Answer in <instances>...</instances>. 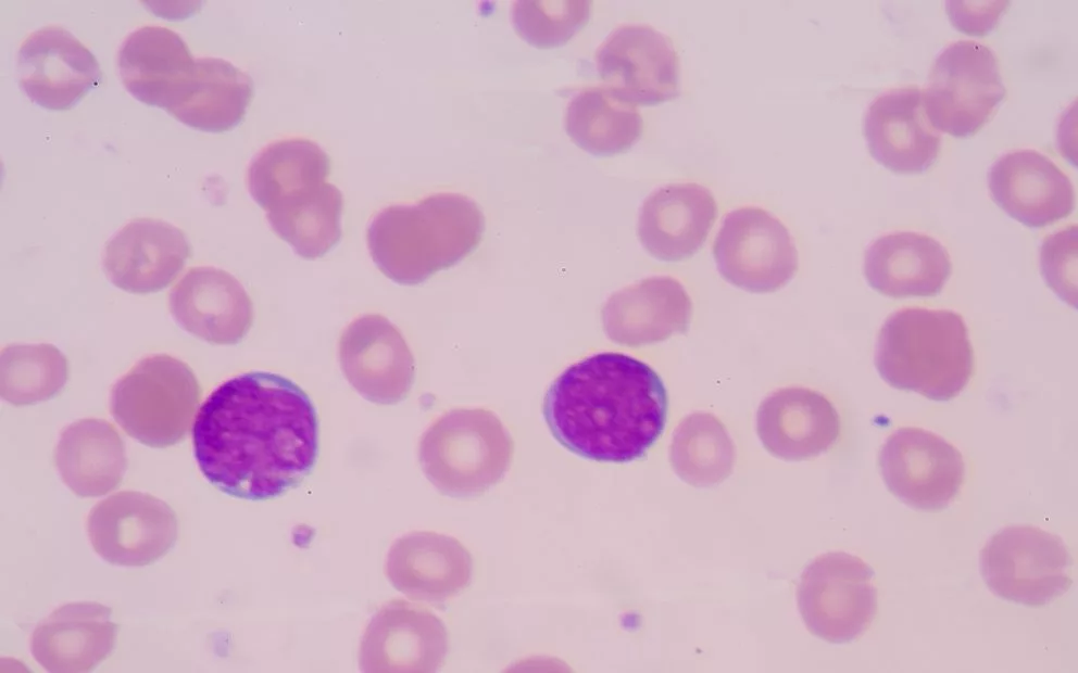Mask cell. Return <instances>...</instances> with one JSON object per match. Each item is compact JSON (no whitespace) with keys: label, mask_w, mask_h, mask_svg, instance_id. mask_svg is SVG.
I'll return each mask as SVG.
<instances>
[{"label":"cell","mask_w":1078,"mask_h":673,"mask_svg":"<svg viewBox=\"0 0 1078 673\" xmlns=\"http://www.w3.org/2000/svg\"><path fill=\"white\" fill-rule=\"evenodd\" d=\"M203 477L233 497L265 500L297 486L318 454V421L309 395L278 373L251 371L217 386L192 427Z\"/></svg>","instance_id":"cell-1"},{"label":"cell","mask_w":1078,"mask_h":673,"mask_svg":"<svg viewBox=\"0 0 1078 673\" xmlns=\"http://www.w3.org/2000/svg\"><path fill=\"white\" fill-rule=\"evenodd\" d=\"M665 385L648 364L604 352L566 368L549 386L543 417L553 437L587 459L629 462L662 434Z\"/></svg>","instance_id":"cell-2"},{"label":"cell","mask_w":1078,"mask_h":673,"mask_svg":"<svg viewBox=\"0 0 1078 673\" xmlns=\"http://www.w3.org/2000/svg\"><path fill=\"white\" fill-rule=\"evenodd\" d=\"M484 231L485 217L474 200L439 192L381 209L368 225L366 241L373 262L387 278L412 285L475 251Z\"/></svg>","instance_id":"cell-3"},{"label":"cell","mask_w":1078,"mask_h":673,"mask_svg":"<svg viewBox=\"0 0 1078 673\" xmlns=\"http://www.w3.org/2000/svg\"><path fill=\"white\" fill-rule=\"evenodd\" d=\"M875 367L890 386L950 401L970 381L974 350L963 317L950 309L906 307L878 333Z\"/></svg>","instance_id":"cell-4"},{"label":"cell","mask_w":1078,"mask_h":673,"mask_svg":"<svg viewBox=\"0 0 1078 673\" xmlns=\"http://www.w3.org/2000/svg\"><path fill=\"white\" fill-rule=\"evenodd\" d=\"M514 442L494 412L484 408L452 409L423 434L418 459L423 472L442 494H482L509 470Z\"/></svg>","instance_id":"cell-5"},{"label":"cell","mask_w":1078,"mask_h":673,"mask_svg":"<svg viewBox=\"0 0 1078 673\" xmlns=\"http://www.w3.org/2000/svg\"><path fill=\"white\" fill-rule=\"evenodd\" d=\"M200 398L192 369L175 357L155 354L137 361L115 382L110 411L128 435L164 448L186 436Z\"/></svg>","instance_id":"cell-6"},{"label":"cell","mask_w":1078,"mask_h":673,"mask_svg":"<svg viewBox=\"0 0 1078 673\" xmlns=\"http://www.w3.org/2000/svg\"><path fill=\"white\" fill-rule=\"evenodd\" d=\"M980 572L999 597L1030 607L1051 604L1073 584V557L1056 534L1030 524L1005 526L980 550Z\"/></svg>","instance_id":"cell-7"},{"label":"cell","mask_w":1078,"mask_h":673,"mask_svg":"<svg viewBox=\"0 0 1078 673\" xmlns=\"http://www.w3.org/2000/svg\"><path fill=\"white\" fill-rule=\"evenodd\" d=\"M922 92L930 124L965 138L989 122L1006 90L994 52L977 41L958 40L937 56Z\"/></svg>","instance_id":"cell-8"},{"label":"cell","mask_w":1078,"mask_h":673,"mask_svg":"<svg viewBox=\"0 0 1078 673\" xmlns=\"http://www.w3.org/2000/svg\"><path fill=\"white\" fill-rule=\"evenodd\" d=\"M797 601L813 635L832 644L850 643L867 631L877 613L874 569L844 551L819 555L800 577Z\"/></svg>","instance_id":"cell-9"},{"label":"cell","mask_w":1078,"mask_h":673,"mask_svg":"<svg viewBox=\"0 0 1078 673\" xmlns=\"http://www.w3.org/2000/svg\"><path fill=\"white\" fill-rule=\"evenodd\" d=\"M713 257L726 281L754 293L779 290L799 267L787 227L757 206H742L724 217L713 243Z\"/></svg>","instance_id":"cell-10"},{"label":"cell","mask_w":1078,"mask_h":673,"mask_svg":"<svg viewBox=\"0 0 1078 673\" xmlns=\"http://www.w3.org/2000/svg\"><path fill=\"white\" fill-rule=\"evenodd\" d=\"M879 467L888 490L923 511L944 509L965 479L961 452L942 436L917 427L900 428L887 437Z\"/></svg>","instance_id":"cell-11"},{"label":"cell","mask_w":1078,"mask_h":673,"mask_svg":"<svg viewBox=\"0 0 1078 673\" xmlns=\"http://www.w3.org/2000/svg\"><path fill=\"white\" fill-rule=\"evenodd\" d=\"M87 533L103 560L141 567L153 563L174 546L178 521L164 500L142 492L122 491L91 508Z\"/></svg>","instance_id":"cell-12"},{"label":"cell","mask_w":1078,"mask_h":673,"mask_svg":"<svg viewBox=\"0 0 1078 673\" xmlns=\"http://www.w3.org/2000/svg\"><path fill=\"white\" fill-rule=\"evenodd\" d=\"M604 87L631 105H655L679 94V58L672 40L647 24L622 25L596 52Z\"/></svg>","instance_id":"cell-13"},{"label":"cell","mask_w":1078,"mask_h":673,"mask_svg":"<svg viewBox=\"0 0 1078 673\" xmlns=\"http://www.w3.org/2000/svg\"><path fill=\"white\" fill-rule=\"evenodd\" d=\"M17 75L26 96L52 111L74 107L102 79L96 56L59 25L41 27L24 39Z\"/></svg>","instance_id":"cell-14"},{"label":"cell","mask_w":1078,"mask_h":673,"mask_svg":"<svg viewBox=\"0 0 1078 673\" xmlns=\"http://www.w3.org/2000/svg\"><path fill=\"white\" fill-rule=\"evenodd\" d=\"M338 357L351 386L375 404L393 405L410 393L413 354L399 329L379 314L351 321L340 335Z\"/></svg>","instance_id":"cell-15"},{"label":"cell","mask_w":1078,"mask_h":673,"mask_svg":"<svg viewBox=\"0 0 1078 673\" xmlns=\"http://www.w3.org/2000/svg\"><path fill=\"white\" fill-rule=\"evenodd\" d=\"M448 647V632L438 617L421 605L393 599L367 624L359 664L371 673L434 672L442 665Z\"/></svg>","instance_id":"cell-16"},{"label":"cell","mask_w":1078,"mask_h":673,"mask_svg":"<svg viewBox=\"0 0 1078 673\" xmlns=\"http://www.w3.org/2000/svg\"><path fill=\"white\" fill-rule=\"evenodd\" d=\"M870 155L898 174H919L938 158L941 136L930 124L916 86L894 88L873 100L864 117Z\"/></svg>","instance_id":"cell-17"},{"label":"cell","mask_w":1078,"mask_h":673,"mask_svg":"<svg viewBox=\"0 0 1078 673\" xmlns=\"http://www.w3.org/2000/svg\"><path fill=\"white\" fill-rule=\"evenodd\" d=\"M191 253L184 231L156 218H135L121 228L104 247L102 265L117 288L147 294L167 287Z\"/></svg>","instance_id":"cell-18"},{"label":"cell","mask_w":1078,"mask_h":673,"mask_svg":"<svg viewBox=\"0 0 1078 673\" xmlns=\"http://www.w3.org/2000/svg\"><path fill=\"white\" fill-rule=\"evenodd\" d=\"M993 201L1012 218L1041 228L1067 217L1075 206L1074 186L1046 155L1032 149L1010 151L988 173Z\"/></svg>","instance_id":"cell-19"},{"label":"cell","mask_w":1078,"mask_h":673,"mask_svg":"<svg viewBox=\"0 0 1078 673\" xmlns=\"http://www.w3.org/2000/svg\"><path fill=\"white\" fill-rule=\"evenodd\" d=\"M168 307L184 330L212 344L240 342L253 322L252 301L241 283L211 266L191 268L171 290Z\"/></svg>","instance_id":"cell-20"},{"label":"cell","mask_w":1078,"mask_h":673,"mask_svg":"<svg viewBox=\"0 0 1078 673\" xmlns=\"http://www.w3.org/2000/svg\"><path fill=\"white\" fill-rule=\"evenodd\" d=\"M756 432L773 456L806 460L826 452L840 434V417L819 392L781 388L764 398L756 414Z\"/></svg>","instance_id":"cell-21"},{"label":"cell","mask_w":1078,"mask_h":673,"mask_svg":"<svg viewBox=\"0 0 1078 673\" xmlns=\"http://www.w3.org/2000/svg\"><path fill=\"white\" fill-rule=\"evenodd\" d=\"M716 215V201L706 187L695 182L664 185L651 192L640 208L638 238L653 257L682 261L702 247Z\"/></svg>","instance_id":"cell-22"},{"label":"cell","mask_w":1078,"mask_h":673,"mask_svg":"<svg viewBox=\"0 0 1078 673\" xmlns=\"http://www.w3.org/2000/svg\"><path fill=\"white\" fill-rule=\"evenodd\" d=\"M385 571L392 586L411 599L441 602L469 584L473 559L452 536L414 531L391 544Z\"/></svg>","instance_id":"cell-23"},{"label":"cell","mask_w":1078,"mask_h":673,"mask_svg":"<svg viewBox=\"0 0 1078 673\" xmlns=\"http://www.w3.org/2000/svg\"><path fill=\"white\" fill-rule=\"evenodd\" d=\"M691 300L675 278L655 276L623 288L602 308L603 329L613 342L637 347L685 333Z\"/></svg>","instance_id":"cell-24"},{"label":"cell","mask_w":1078,"mask_h":673,"mask_svg":"<svg viewBox=\"0 0 1078 673\" xmlns=\"http://www.w3.org/2000/svg\"><path fill=\"white\" fill-rule=\"evenodd\" d=\"M111 615L109 607L96 601H76L57 608L32 634L34 659L49 672L93 670L114 649L117 624Z\"/></svg>","instance_id":"cell-25"},{"label":"cell","mask_w":1078,"mask_h":673,"mask_svg":"<svg viewBox=\"0 0 1078 673\" xmlns=\"http://www.w3.org/2000/svg\"><path fill=\"white\" fill-rule=\"evenodd\" d=\"M117 66L124 87L135 99L166 110L190 81L196 60L174 30L143 26L124 40Z\"/></svg>","instance_id":"cell-26"},{"label":"cell","mask_w":1078,"mask_h":673,"mask_svg":"<svg viewBox=\"0 0 1078 673\" xmlns=\"http://www.w3.org/2000/svg\"><path fill=\"white\" fill-rule=\"evenodd\" d=\"M951 274L947 249L928 234L913 231L885 234L865 252L864 275L868 284L889 297L935 296Z\"/></svg>","instance_id":"cell-27"},{"label":"cell","mask_w":1078,"mask_h":673,"mask_svg":"<svg viewBox=\"0 0 1078 673\" xmlns=\"http://www.w3.org/2000/svg\"><path fill=\"white\" fill-rule=\"evenodd\" d=\"M64 484L80 497H98L115 490L127 469L126 448L106 420L85 418L67 426L54 450Z\"/></svg>","instance_id":"cell-28"},{"label":"cell","mask_w":1078,"mask_h":673,"mask_svg":"<svg viewBox=\"0 0 1078 673\" xmlns=\"http://www.w3.org/2000/svg\"><path fill=\"white\" fill-rule=\"evenodd\" d=\"M253 91L250 76L233 63L201 58L196 60L187 87L166 112L191 128L224 132L242 120Z\"/></svg>","instance_id":"cell-29"},{"label":"cell","mask_w":1078,"mask_h":673,"mask_svg":"<svg viewBox=\"0 0 1078 673\" xmlns=\"http://www.w3.org/2000/svg\"><path fill=\"white\" fill-rule=\"evenodd\" d=\"M329 173L330 158L318 144L303 138L284 139L268 144L252 160L247 185L266 212L327 182Z\"/></svg>","instance_id":"cell-30"},{"label":"cell","mask_w":1078,"mask_h":673,"mask_svg":"<svg viewBox=\"0 0 1078 673\" xmlns=\"http://www.w3.org/2000/svg\"><path fill=\"white\" fill-rule=\"evenodd\" d=\"M565 129L580 149L607 156L631 148L642 135L643 120L634 105L605 87H589L568 102Z\"/></svg>","instance_id":"cell-31"},{"label":"cell","mask_w":1078,"mask_h":673,"mask_svg":"<svg viewBox=\"0 0 1078 673\" xmlns=\"http://www.w3.org/2000/svg\"><path fill=\"white\" fill-rule=\"evenodd\" d=\"M343 196L333 183L285 201L266 212L276 234L303 258L328 253L341 238Z\"/></svg>","instance_id":"cell-32"},{"label":"cell","mask_w":1078,"mask_h":673,"mask_svg":"<svg viewBox=\"0 0 1078 673\" xmlns=\"http://www.w3.org/2000/svg\"><path fill=\"white\" fill-rule=\"evenodd\" d=\"M735 460L732 440L723 422L712 414L692 412L674 431L669 462L676 474L692 486L722 483L731 474Z\"/></svg>","instance_id":"cell-33"},{"label":"cell","mask_w":1078,"mask_h":673,"mask_svg":"<svg viewBox=\"0 0 1078 673\" xmlns=\"http://www.w3.org/2000/svg\"><path fill=\"white\" fill-rule=\"evenodd\" d=\"M67 377V359L51 344H10L1 350L0 393L12 405L50 399Z\"/></svg>","instance_id":"cell-34"},{"label":"cell","mask_w":1078,"mask_h":673,"mask_svg":"<svg viewBox=\"0 0 1078 673\" xmlns=\"http://www.w3.org/2000/svg\"><path fill=\"white\" fill-rule=\"evenodd\" d=\"M590 1H515L511 15L516 34L529 45L547 49L566 43L588 22Z\"/></svg>","instance_id":"cell-35"},{"label":"cell","mask_w":1078,"mask_h":673,"mask_svg":"<svg viewBox=\"0 0 1078 673\" xmlns=\"http://www.w3.org/2000/svg\"><path fill=\"white\" fill-rule=\"evenodd\" d=\"M1041 269L1048 285L1076 306L1077 227L1048 236L1041 247Z\"/></svg>","instance_id":"cell-36"},{"label":"cell","mask_w":1078,"mask_h":673,"mask_svg":"<svg viewBox=\"0 0 1078 673\" xmlns=\"http://www.w3.org/2000/svg\"><path fill=\"white\" fill-rule=\"evenodd\" d=\"M948 2L947 10L955 27L970 35L991 30L1008 2Z\"/></svg>","instance_id":"cell-37"}]
</instances>
